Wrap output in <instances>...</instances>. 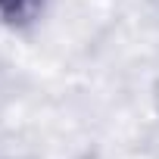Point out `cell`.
<instances>
[{
	"instance_id": "cell-1",
	"label": "cell",
	"mask_w": 159,
	"mask_h": 159,
	"mask_svg": "<svg viewBox=\"0 0 159 159\" xmlns=\"http://www.w3.org/2000/svg\"><path fill=\"white\" fill-rule=\"evenodd\" d=\"M41 7H44V0H0V25H7V28L28 25L31 19H38Z\"/></svg>"
}]
</instances>
